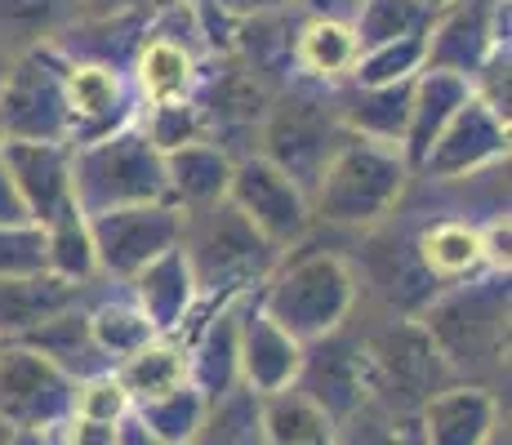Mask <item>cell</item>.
Returning a JSON list of instances; mask_svg holds the SVG:
<instances>
[{
	"instance_id": "1",
	"label": "cell",
	"mask_w": 512,
	"mask_h": 445,
	"mask_svg": "<svg viewBox=\"0 0 512 445\" xmlns=\"http://www.w3.org/2000/svg\"><path fill=\"white\" fill-rule=\"evenodd\" d=\"M415 321L432 339L455 383H481L508 370V272L468 276L446 285Z\"/></svg>"
},
{
	"instance_id": "2",
	"label": "cell",
	"mask_w": 512,
	"mask_h": 445,
	"mask_svg": "<svg viewBox=\"0 0 512 445\" xmlns=\"http://www.w3.org/2000/svg\"><path fill=\"white\" fill-rule=\"evenodd\" d=\"M410 183H415V170L406 165L401 147L348 134L334 147V156L308 196L312 219H317V227L326 223L334 232H370L401 210Z\"/></svg>"
},
{
	"instance_id": "3",
	"label": "cell",
	"mask_w": 512,
	"mask_h": 445,
	"mask_svg": "<svg viewBox=\"0 0 512 445\" xmlns=\"http://www.w3.org/2000/svg\"><path fill=\"white\" fill-rule=\"evenodd\" d=\"M179 250L196 281V294L210 308L245 299V294H259L285 254L268 236L254 232L232 201L205 205V210H183Z\"/></svg>"
},
{
	"instance_id": "4",
	"label": "cell",
	"mask_w": 512,
	"mask_h": 445,
	"mask_svg": "<svg viewBox=\"0 0 512 445\" xmlns=\"http://www.w3.org/2000/svg\"><path fill=\"white\" fill-rule=\"evenodd\" d=\"M357 299L361 281L352 272V263L339 250H317L308 241L285 250L277 272L259 290V308L303 348L343 330L348 316L357 312Z\"/></svg>"
},
{
	"instance_id": "5",
	"label": "cell",
	"mask_w": 512,
	"mask_h": 445,
	"mask_svg": "<svg viewBox=\"0 0 512 445\" xmlns=\"http://www.w3.org/2000/svg\"><path fill=\"white\" fill-rule=\"evenodd\" d=\"M72 192L81 214L121 210V205L170 201L165 187V152L139 130V121L72 147Z\"/></svg>"
},
{
	"instance_id": "6",
	"label": "cell",
	"mask_w": 512,
	"mask_h": 445,
	"mask_svg": "<svg viewBox=\"0 0 512 445\" xmlns=\"http://www.w3.org/2000/svg\"><path fill=\"white\" fill-rule=\"evenodd\" d=\"M348 138L334 107V89L290 81L272 94V107L259 125V147L254 152L268 156L277 170H285L303 192L312 196L321 170L334 156V147Z\"/></svg>"
},
{
	"instance_id": "7",
	"label": "cell",
	"mask_w": 512,
	"mask_h": 445,
	"mask_svg": "<svg viewBox=\"0 0 512 445\" xmlns=\"http://www.w3.org/2000/svg\"><path fill=\"white\" fill-rule=\"evenodd\" d=\"M366 356L374 379V405L397 414V419H415L432 392L455 383L415 316H392L379 334L366 339Z\"/></svg>"
},
{
	"instance_id": "8",
	"label": "cell",
	"mask_w": 512,
	"mask_h": 445,
	"mask_svg": "<svg viewBox=\"0 0 512 445\" xmlns=\"http://www.w3.org/2000/svg\"><path fill=\"white\" fill-rule=\"evenodd\" d=\"M63 72L67 58L54 45H32L14 54L5 89H0V138H18V143H67L72 138Z\"/></svg>"
},
{
	"instance_id": "9",
	"label": "cell",
	"mask_w": 512,
	"mask_h": 445,
	"mask_svg": "<svg viewBox=\"0 0 512 445\" xmlns=\"http://www.w3.org/2000/svg\"><path fill=\"white\" fill-rule=\"evenodd\" d=\"M94 241V263L103 281H130L152 259L179 245L183 210L170 201H147V205H121V210H98L85 214Z\"/></svg>"
},
{
	"instance_id": "10",
	"label": "cell",
	"mask_w": 512,
	"mask_h": 445,
	"mask_svg": "<svg viewBox=\"0 0 512 445\" xmlns=\"http://www.w3.org/2000/svg\"><path fill=\"white\" fill-rule=\"evenodd\" d=\"M228 201L245 214V223L259 236H268L277 250H294V245L312 241V232H317L308 192L259 152L236 156Z\"/></svg>"
},
{
	"instance_id": "11",
	"label": "cell",
	"mask_w": 512,
	"mask_h": 445,
	"mask_svg": "<svg viewBox=\"0 0 512 445\" xmlns=\"http://www.w3.org/2000/svg\"><path fill=\"white\" fill-rule=\"evenodd\" d=\"M76 379L18 339L0 343V419L14 432H54L72 414Z\"/></svg>"
},
{
	"instance_id": "12",
	"label": "cell",
	"mask_w": 512,
	"mask_h": 445,
	"mask_svg": "<svg viewBox=\"0 0 512 445\" xmlns=\"http://www.w3.org/2000/svg\"><path fill=\"white\" fill-rule=\"evenodd\" d=\"M504 45L508 0H446L441 9H432V23L423 32V67L455 72L472 85V76Z\"/></svg>"
},
{
	"instance_id": "13",
	"label": "cell",
	"mask_w": 512,
	"mask_h": 445,
	"mask_svg": "<svg viewBox=\"0 0 512 445\" xmlns=\"http://www.w3.org/2000/svg\"><path fill=\"white\" fill-rule=\"evenodd\" d=\"M294 388L303 397H312L326 410V419L339 428L348 423L357 410L374 405V379H370V356H366V339L343 325V330L326 334V339L308 343L303 348V365Z\"/></svg>"
},
{
	"instance_id": "14",
	"label": "cell",
	"mask_w": 512,
	"mask_h": 445,
	"mask_svg": "<svg viewBox=\"0 0 512 445\" xmlns=\"http://www.w3.org/2000/svg\"><path fill=\"white\" fill-rule=\"evenodd\" d=\"M495 165H508V121L490 112L477 94H468L459 112L446 121V130L423 152L415 178L450 183V178H472Z\"/></svg>"
},
{
	"instance_id": "15",
	"label": "cell",
	"mask_w": 512,
	"mask_h": 445,
	"mask_svg": "<svg viewBox=\"0 0 512 445\" xmlns=\"http://www.w3.org/2000/svg\"><path fill=\"white\" fill-rule=\"evenodd\" d=\"M303 365V343L290 339L268 312L259 308V294H245L236 308V383L250 397L294 388Z\"/></svg>"
},
{
	"instance_id": "16",
	"label": "cell",
	"mask_w": 512,
	"mask_h": 445,
	"mask_svg": "<svg viewBox=\"0 0 512 445\" xmlns=\"http://www.w3.org/2000/svg\"><path fill=\"white\" fill-rule=\"evenodd\" d=\"M0 161H5L14 192L23 201L32 223H58L76 214L72 192V147L67 143H18V138H0Z\"/></svg>"
},
{
	"instance_id": "17",
	"label": "cell",
	"mask_w": 512,
	"mask_h": 445,
	"mask_svg": "<svg viewBox=\"0 0 512 445\" xmlns=\"http://www.w3.org/2000/svg\"><path fill=\"white\" fill-rule=\"evenodd\" d=\"M63 94H67V121H72V138L67 147L94 143V138L121 130L134 116V94L121 67L107 63H67L63 72Z\"/></svg>"
},
{
	"instance_id": "18",
	"label": "cell",
	"mask_w": 512,
	"mask_h": 445,
	"mask_svg": "<svg viewBox=\"0 0 512 445\" xmlns=\"http://www.w3.org/2000/svg\"><path fill=\"white\" fill-rule=\"evenodd\" d=\"M205 63L210 54L192 49L187 41H174V36L156 32L147 23V36L139 41L130 58V81L134 94H139L143 107H161V103H192L196 89L205 81Z\"/></svg>"
},
{
	"instance_id": "19",
	"label": "cell",
	"mask_w": 512,
	"mask_h": 445,
	"mask_svg": "<svg viewBox=\"0 0 512 445\" xmlns=\"http://www.w3.org/2000/svg\"><path fill=\"white\" fill-rule=\"evenodd\" d=\"M499 432V401L481 383H446L415 414L419 445H486Z\"/></svg>"
},
{
	"instance_id": "20",
	"label": "cell",
	"mask_w": 512,
	"mask_h": 445,
	"mask_svg": "<svg viewBox=\"0 0 512 445\" xmlns=\"http://www.w3.org/2000/svg\"><path fill=\"white\" fill-rule=\"evenodd\" d=\"M125 285H130V299L143 308V316L156 325V334H183V325H192L196 308H201V294H196V281L187 272L179 245L152 259L143 272H134Z\"/></svg>"
},
{
	"instance_id": "21",
	"label": "cell",
	"mask_w": 512,
	"mask_h": 445,
	"mask_svg": "<svg viewBox=\"0 0 512 445\" xmlns=\"http://www.w3.org/2000/svg\"><path fill=\"white\" fill-rule=\"evenodd\" d=\"M410 241H415L423 272H428L441 290L490 267L486 250H481V223H468V214H437V219L415 227Z\"/></svg>"
},
{
	"instance_id": "22",
	"label": "cell",
	"mask_w": 512,
	"mask_h": 445,
	"mask_svg": "<svg viewBox=\"0 0 512 445\" xmlns=\"http://www.w3.org/2000/svg\"><path fill=\"white\" fill-rule=\"evenodd\" d=\"M361 58L357 32L348 18H326V14H303L294 27V81L308 85H343Z\"/></svg>"
},
{
	"instance_id": "23",
	"label": "cell",
	"mask_w": 512,
	"mask_h": 445,
	"mask_svg": "<svg viewBox=\"0 0 512 445\" xmlns=\"http://www.w3.org/2000/svg\"><path fill=\"white\" fill-rule=\"evenodd\" d=\"M232 156L210 138L183 143L165 152V187H170V205L179 210H205V205L228 201L232 183Z\"/></svg>"
},
{
	"instance_id": "24",
	"label": "cell",
	"mask_w": 512,
	"mask_h": 445,
	"mask_svg": "<svg viewBox=\"0 0 512 445\" xmlns=\"http://www.w3.org/2000/svg\"><path fill=\"white\" fill-rule=\"evenodd\" d=\"M472 94V85L455 72L441 67H423L410 81V116H406V138H401V156L410 170H419L423 152L432 147V138L446 130V121L459 112V103Z\"/></svg>"
},
{
	"instance_id": "25",
	"label": "cell",
	"mask_w": 512,
	"mask_h": 445,
	"mask_svg": "<svg viewBox=\"0 0 512 445\" xmlns=\"http://www.w3.org/2000/svg\"><path fill=\"white\" fill-rule=\"evenodd\" d=\"M334 107L348 134L370 138V143L401 147L410 116V81L397 85H334Z\"/></svg>"
},
{
	"instance_id": "26",
	"label": "cell",
	"mask_w": 512,
	"mask_h": 445,
	"mask_svg": "<svg viewBox=\"0 0 512 445\" xmlns=\"http://www.w3.org/2000/svg\"><path fill=\"white\" fill-rule=\"evenodd\" d=\"M90 285H72L58 276H0V339H23L54 312L85 303Z\"/></svg>"
},
{
	"instance_id": "27",
	"label": "cell",
	"mask_w": 512,
	"mask_h": 445,
	"mask_svg": "<svg viewBox=\"0 0 512 445\" xmlns=\"http://www.w3.org/2000/svg\"><path fill=\"white\" fill-rule=\"evenodd\" d=\"M18 343H27V348H36L41 356H49V361H54L58 370L72 374L76 383L112 370V365H107V356L98 352L94 339H90V325H85V303H72V308L54 312L49 321L36 325V330H27Z\"/></svg>"
},
{
	"instance_id": "28",
	"label": "cell",
	"mask_w": 512,
	"mask_h": 445,
	"mask_svg": "<svg viewBox=\"0 0 512 445\" xmlns=\"http://www.w3.org/2000/svg\"><path fill=\"white\" fill-rule=\"evenodd\" d=\"M112 374L125 388L130 405L156 401V397H165V392H174L187 383V343L179 334H156V339H147L139 352L116 361Z\"/></svg>"
},
{
	"instance_id": "29",
	"label": "cell",
	"mask_w": 512,
	"mask_h": 445,
	"mask_svg": "<svg viewBox=\"0 0 512 445\" xmlns=\"http://www.w3.org/2000/svg\"><path fill=\"white\" fill-rule=\"evenodd\" d=\"M254 419H259V441L263 445H299V441L339 432L326 419V410H321L312 397H303L299 388L272 392V397H254Z\"/></svg>"
},
{
	"instance_id": "30",
	"label": "cell",
	"mask_w": 512,
	"mask_h": 445,
	"mask_svg": "<svg viewBox=\"0 0 512 445\" xmlns=\"http://www.w3.org/2000/svg\"><path fill=\"white\" fill-rule=\"evenodd\" d=\"M130 419L139 423L156 445H196L205 419H210V401H205L192 383H183V388L165 392V397H156V401L130 405Z\"/></svg>"
},
{
	"instance_id": "31",
	"label": "cell",
	"mask_w": 512,
	"mask_h": 445,
	"mask_svg": "<svg viewBox=\"0 0 512 445\" xmlns=\"http://www.w3.org/2000/svg\"><path fill=\"white\" fill-rule=\"evenodd\" d=\"M85 325H90L94 348L107 356V365L125 361L130 352H139L147 339H156V325L143 316L139 303L125 294V299H98L85 303Z\"/></svg>"
},
{
	"instance_id": "32",
	"label": "cell",
	"mask_w": 512,
	"mask_h": 445,
	"mask_svg": "<svg viewBox=\"0 0 512 445\" xmlns=\"http://www.w3.org/2000/svg\"><path fill=\"white\" fill-rule=\"evenodd\" d=\"M428 23H432V9L423 0H357V9H352V32H357L361 49L423 36Z\"/></svg>"
},
{
	"instance_id": "33",
	"label": "cell",
	"mask_w": 512,
	"mask_h": 445,
	"mask_svg": "<svg viewBox=\"0 0 512 445\" xmlns=\"http://www.w3.org/2000/svg\"><path fill=\"white\" fill-rule=\"evenodd\" d=\"M45 250H49V276H58V281H72V285L103 281L98 263H94L90 223H85L81 210L45 227Z\"/></svg>"
},
{
	"instance_id": "34",
	"label": "cell",
	"mask_w": 512,
	"mask_h": 445,
	"mask_svg": "<svg viewBox=\"0 0 512 445\" xmlns=\"http://www.w3.org/2000/svg\"><path fill=\"white\" fill-rule=\"evenodd\" d=\"M419 72H423V36H406V41L361 49L348 85H397V81H415Z\"/></svg>"
},
{
	"instance_id": "35",
	"label": "cell",
	"mask_w": 512,
	"mask_h": 445,
	"mask_svg": "<svg viewBox=\"0 0 512 445\" xmlns=\"http://www.w3.org/2000/svg\"><path fill=\"white\" fill-rule=\"evenodd\" d=\"M139 130L156 143V152H174L183 143H196L205 138V121H201V107L192 103H161V107H143V116H134Z\"/></svg>"
},
{
	"instance_id": "36",
	"label": "cell",
	"mask_w": 512,
	"mask_h": 445,
	"mask_svg": "<svg viewBox=\"0 0 512 445\" xmlns=\"http://www.w3.org/2000/svg\"><path fill=\"white\" fill-rule=\"evenodd\" d=\"M49 250L41 223H5L0 227V276H45Z\"/></svg>"
},
{
	"instance_id": "37",
	"label": "cell",
	"mask_w": 512,
	"mask_h": 445,
	"mask_svg": "<svg viewBox=\"0 0 512 445\" xmlns=\"http://www.w3.org/2000/svg\"><path fill=\"white\" fill-rule=\"evenodd\" d=\"M72 414H81V419H98V423H125L130 419V397H125V388L116 383V374L107 370V374H94V379L76 383Z\"/></svg>"
},
{
	"instance_id": "38",
	"label": "cell",
	"mask_w": 512,
	"mask_h": 445,
	"mask_svg": "<svg viewBox=\"0 0 512 445\" xmlns=\"http://www.w3.org/2000/svg\"><path fill=\"white\" fill-rule=\"evenodd\" d=\"M49 437L58 445H116L121 441V423H98V419H81V414H67Z\"/></svg>"
},
{
	"instance_id": "39",
	"label": "cell",
	"mask_w": 512,
	"mask_h": 445,
	"mask_svg": "<svg viewBox=\"0 0 512 445\" xmlns=\"http://www.w3.org/2000/svg\"><path fill=\"white\" fill-rule=\"evenodd\" d=\"M210 14L228 18V23H241V18H259V14H277V9H290L294 0H201Z\"/></svg>"
},
{
	"instance_id": "40",
	"label": "cell",
	"mask_w": 512,
	"mask_h": 445,
	"mask_svg": "<svg viewBox=\"0 0 512 445\" xmlns=\"http://www.w3.org/2000/svg\"><path fill=\"white\" fill-rule=\"evenodd\" d=\"M156 0H76V18H116V14H139L152 9Z\"/></svg>"
},
{
	"instance_id": "41",
	"label": "cell",
	"mask_w": 512,
	"mask_h": 445,
	"mask_svg": "<svg viewBox=\"0 0 512 445\" xmlns=\"http://www.w3.org/2000/svg\"><path fill=\"white\" fill-rule=\"evenodd\" d=\"M5 223H32V219H27L23 201H18V192H14V178H9L5 161H0V227Z\"/></svg>"
},
{
	"instance_id": "42",
	"label": "cell",
	"mask_w": 512,
	"mask_h": 445,
	"mask_svg": "<svg viewBox=\"0 0 512 445\" xmlns=\"http://www.w3.org/2000/svg\"><path fill=\"white\" fill-rule=\"evenodd\" d=\"M5 445H54V437H45V432H14Z\"/></svg>"
},
{
	"instance_id": "43",
	"label": "cell",
	"mask_w": 512,
	"mask_h": 445,
	"mask_svg": "<svg viewBox=\"0 0 512 445\" xmlns=\"http://www.w3.org/2000/svg\"><path fill=\"white\" fill-rule=\"evenodd\" d=\"M9 63H14V54H9L5 45H0V89H5V76H9Z\"/></svg>"
},
{
	"instance_id": "44",
	"label": "cell",
	"mask_w": 512,
	"mask_h": 445,
	"mask_svg": "<svg viewBox=\"0 0 512 445\" xmlns=\"http://www.w3.org/2000/svg\"><path fill=\"white\" fill-rule=\"evenodd\" d=\"M299 445H339V432H330V437H312V441H299Z\"/></svg>"
},
{
	"instance_id": "45",
	"label": "cell",
	"mask_w": 512,
	"mask_h": 445,
	"mask_svg": "<svg viewBox=\"0 0 512 445\" xmlns=\"http://www.w3.org/2000/svg\"><path fill=\"white\" fill-rule=\"evenodd\" d=\"M9 437H14V428H9V423H5V419H0V445H5Z\"/></svg>"
},
{
	"instance_id": "46",
	"label": "cell",
	"mask_w": 512,
	"mask_h": 445,
	"mask_svg": "<svg viewBox=\"0 0 512 445\" xmlns=\"http://www.w3.org/2000/svg\"><path fill=\"white\" fill-rule=\"evenodd\" d=\"M423 5H428V9H441V5H446V0H423Z\"/></svg>"
},
{
	"instance_id": "47",
	"label": "cell",
	"mask_w": 512,
	"mask_h": 445,
	"mask_svg": "<svg viewBox=\"0 0 512 445\" xmlns=\"http://www.w3.org/2000/svg\"><path fill=\"white\" fill-rule=\"evenodd\" d=\"M192 5H201V0H192Z\"/></svg>"
},
{
	"instance_id": "48",
	"label": "cell",
	"mask_w": 512,
	"mask_h": 445,
	"mask_svg": "<svg viewBox=\"0 0 512 445\" xmlns=\"http://www.w3.org/2000/svg\"><path fill=\"white\" fill-rule=\"evenodd\" d=\"M0 343H5V339H0Z\"/></svg>"
}]
</instances>
